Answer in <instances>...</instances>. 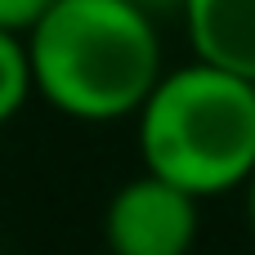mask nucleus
<instances>
[{"label":"nucleus","mask_w":255,"mask_h":255,"mask_svg":"<svg viewBox=\"0 0 255 255\" xmlns=\"http://www.w3.org/2000/svg\"><path fill=\"white\" fill-rule=\"evenodd\" d=\"M242 215H247V229L255 238V170H251V179L242 184Z\"/></svg>","instance_id":"8"},{"label":"nucleus","mask_w":255,"mask_h":255,"mask_svg":"<svg viewBox=\"0 0 255 255\" xmlns=\"http://www.w3.org/2000/svg\"><path fill=\"white\" fill-rule=\"evenodd\" d=\"M134 4H143L157 18H179V9H184V0H134Z\"/></svg>","instance_id":"7"},{"label":"nucleus","mask_w":255,"mask_h":255,"mask_svg":"<svg viewBox=\"0 0 255 255\" xmlns=\"http://www.w3.org/2000/svg\"><path fill=\"white\" fill-rule=\"evenodd\" d=\"M179 22L197 58L255 81V0H184Z\"/></svg>","instance_id":"4"},{"label":"nucleus","mask_w":255,"mask_h":255,"mask_svg":"<svg viewBox=\"0 0 255 255\" xmlns=\"http://www.w3.org/2000/svg\"><path fill=\"white\" fill-rule=\"evenodd\" d=\"M49 4H54V0H0V27L27 36V31L49 13Z\"/></svg>","instance_id":"6"},{"label":"nucleus","mask_w":255,"mask_h":255,"mask_svg":"<svg viewBox=\"0 0 255 255\" xmlns=\"http://www.w3.org/2000/svg\"><path fill=\"white\" fill-rule=\"evenodd\" d=\"M99 229L108 255H193L202 233V197L139 170L112 188Z\"/></svg>","instance_id":"3"},{"label":"nucleus","mask_w":255,"mask_h":255,"mask_svg":"<svg viewBox=\"0 0 255 255\" xmlns=\"http://www.w3.org/2000/svg\"><path fill=\"white\" fill-rule=\"evenodd\" d=\"M157 22L134 0H54L27 31L36 94L85 126L134 121L166 72Z\"/></svg>","instance_id":"1"},{"label":"nucleus","mask_w":255,"mask_h":255,"mask_svg":"<svg viewBox=\"0 0 255 255\" xmlns=\"http://www.w3.org/2000/svg\"><path fill=\"white\" fill-rule=\"evenodd\" d=\"M31 94H36V76H31L27 36L0 27V126H9L31 103Z\"/></svg>","instance_id":"5"},{"label":"nucleus","mask_w":255,"mask_h":255,"mask_svg":"<svg viewBox=\"0 0 255 255\" xmlns=\"http://www.w3.org/2000/svg\"><path fill=\"white\" fill-rule=\"evenodd\" d=\"M143 170L211 202L242 193L255 170V81L188 58L166 67L134 112Z\"/></svg>","instance_id":"2"},{"label":"nucleus","mask_w":255,"mask_h":255,"mask_svg":"<svg viewBox=\"0 0 255 255\" xmlns=\"http://www.w3.org/2000/svg\"><path fill=\"white\" fill-rule=\"evenodd\" d=\"M193 255H197V251H193Z\"/></svg>","instance_id":"9"}]
</instances>
